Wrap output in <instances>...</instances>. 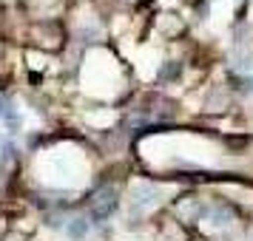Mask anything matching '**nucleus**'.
Here are the masks:
<instances>
[{
	"label": "nucleus",
	"instance_id": "nucleus-1",
	"mask_svg": "<svg viewBox=\"0 0 253 241\" xmlns=\"http://www.w3.org/2000/svg\"><path fill=\"white\" fill-rule=\"evenodd\" d=\"M160 202V190L148 182H139L131 187V207L134 210H145V207H154Z\"/></svg>",
	"mask_w": 253,
	"mask_h": 241
},
{
	"label": "nucleus",
	"instance_id": "nucleus-2",
	"mask_svg": "<svg viewBox=\"0 0 253 241\" xmlns=\"http://www.w3.org/2000/svg\"><path fill=\"white\" fill-rule=\"evenodd\" d=\"M114 207H117V193L114 190H103V193L94 199V213H97V216H108Z\"/></svg>",
	"mask_w": 253,
	"mask_h": 241
},
{
	"label": "nucleus",
	"instance_id": "nucleus-3",
	"mask_svg": "<svg viewBox=\"0 0 253 241\" xmlns=\"http://www.w3.org/2000/svg\"><path fill=\"white\" fill-rule=\"evenodd\" d=\"M66 233H69V239H74V241L85 239V236H88V221H85V218H71L69 224H66Z\"/></svg>",
	"mask_w": 253,
	"mask_h": 241
}]
</instances>
